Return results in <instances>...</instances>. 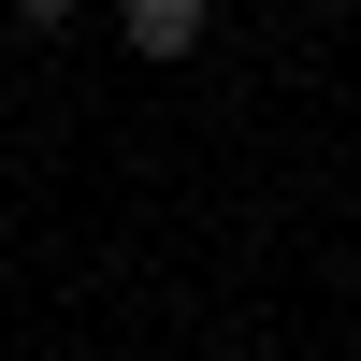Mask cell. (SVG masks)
<instances>
[{
  "label": "cell",
  "mask_w": 361,
  "mask_h": 361,
  "mask_svg": "<svg viewBox=\"0 0 361 361\" xmlns=\"http://www.w3.org/2000/svg\"><path fill=\"white\" fill-rule=\"evenodd\" d=\"M116 44H130V58H188V44H202V0H130Z\"/></svg>",
  "instance_id": "1"
}]
</instances>
